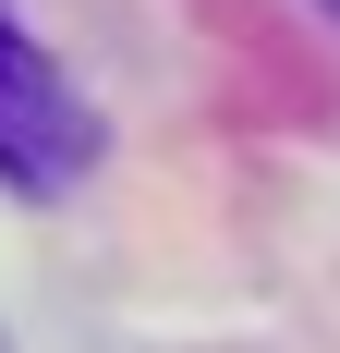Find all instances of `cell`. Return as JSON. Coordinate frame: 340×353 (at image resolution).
I'll use <instances>...</instances> for the list:
<instances>
[{"instance_id":"obj_2","label":"cell","mask_w":340,"mask_h":353,"mask_svg":"<svg viewBox=\"0 0 340 353\" xmlns=\"http://www.w3.org/2000/svg\"><path fill=\"white\" fill-rule=\"evenodd\" d=\"M328 12H340V0H328Z\"/></svg>"},{"instance_id":"obj_1","label":"cell","mask_w":340,"mask_h":353,"mask_svg":"<svg viewBox=\"0 0 340 353\" xmlns=\"http://www.w3.org/2000/svg\"><path fill=\"white\" fill-rule=\"evenodd\" d=\"M85 159H98L85 98H73L61 61L0 12V183H12V195H61V183H85Z\"/></svg>"}]
</instances>
